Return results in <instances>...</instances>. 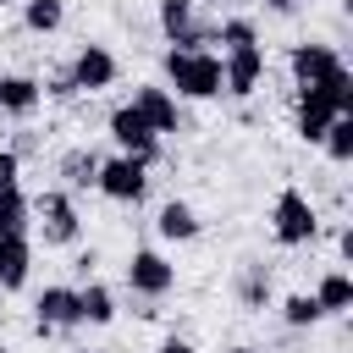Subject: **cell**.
Returning a JSON list of instances; mask_svg holds the SVG:
<instances>
[{
    "label": "cell",
    "mask_w": 353,
    "mask_h": 353,
    "mask_svg": "<svg viewBox=\"0 0 353 353\" xmlns=\"http://www.w3.org/2000/svg\"><path fill=\"white\" fill-rule=\"evenodd\" d=\"M154 353H199V347H193L188 336H176V331H171V336H160V347H154Z\"/></svg>",
    "instance_id": "f546056e"
},
{
    "label": "cell",
    "mask_w": 353,
    "mask_h": 353,
    "mask_svg": "<svg viewBox=\"0 0 353 353\" xmlns=\"http://www.w3.org/2000/svg\"><path fill=\"white\" fill-rule=\"evenodd\" d=\"M320 149H325V160H331V165H347V160H353V116H336V121L325 127Z\"/></svg>",
    "instance_id": "cb8c5ba5"
},
{
    "label": "cell",
    "mask_w": 353,
    "mask_h": 353,
    "mask_svg": "<svg viewBox=\"0 0 353 353\" xmlns=\"http://www.w3.org/2000/svg\"><path fill=\"white\" fill-rule=\"evenodd\" d=\"M6 149H11V154H17V160H33V154H39V149H44V132H33V127H17V132H11V143H6Z\"/></svg>",
    "instance_id": "484cf974"
},
{
    "label": "cell",
    "mask_w": 353,
    "mask_h": 353,
    "mask_svg": "<svg viewBox=\"0 0 353 353\" xmlns=\"http://www.w3.org/2000/svg\"><path fill=\"white\" fill-rule=\"evenodd\" d=\"M215 44H221V55L226 50H248V44H259V22L254 17H221L215 22Z\"/></svg>",
    "instance_id": "603a6c76"
},
{
    "label": "cell",
    "mask_w": 353,
    "mask_h": 353,
    "mask_svg": "<svg viewBox=\"0 0 353 353\" xmlns=\"http://www.w3.org/2000/svg\"><path fill=\"white\" fill-rule=\"evenodd\" d=\"M154 232H160L165 243H199L204 221H199V210H193L188 199H165V204L154 210Z\"/></svg>",
    "instance_id": "9a60e30c"
},
{
    "label": "cell",
    "mask_w": 353,
    "mask_h": 353,
    "mask_svg": "<svg viewBox=\"0 0 353 353\" xmlns=\"http://www.w3.org/2000/svg\"><path fill=\"white\" fill-rule=\"evenodd\" d=\"M276 314H281L287 331H314V325L325 320L320 303H314V292H287V298H276Z\"/></svg>",
    "instance_id": "ffe728a7"
},
{
    "label": "cell",
    "mask_w": 353,
    "mask_h": 353,
    "mask_svg": "<svg viewBox=\"0 0 353 353\" xmlns=\"http://www.w3.org/2000/svg\"><path fill=\"white\" fill-rule=\"evenodd\" d=\"M270 237L281 248H309L320 237V210L303 188H281L276 204H270Z\"/></svg>",
    "instance_id": "7a4b0ae2"
},
{
    "label": "cell",
    "mask_w": 353,
    "mask_h": 353,
    "mask_svg": "<svg viewBox=\"0 0 353 353\" xmlns=\"http://www.w3.org/2000/svg\"><path fill=\"white\" fill-rule=\"evenodd\" d=\"M39 88H44V99H55V105L77 99V83H72V72H66V66H55L50 77H39Z\"/></svg>",
    "instance_id": "d4e9b609"
},
{
    "label": "cell",
    "mask_w": 353,
    "mask_h": 353,
    "mask_svg": "<svg viewBox=\"0 0 353 353\" xmlns=\"http://www.w3.org/2000/svg\"><path fill=\"white\" fill-rule=\"evenodd\" d=\"M121 281H127V292H132V298L160 303V298H171V292H176V265H171L160 248H132V254H127V265H121Z\"/></svg>",
    "instance_id": "277c9868"
},
{
    "label": "cell",
    "mask_w": 353,
    "mask_h": 353,
    "mask_svg": "<svg viewBox=\"0 0 353 353\" xmlns=\"http://www.w3.org/2000/svg\"><path fill=\"white\" fill-rule=\"evenodd\" d=\"M6 6H17V0H0V11H6Z\"/></svg>",
    "instance_id": "d6a6232c"
},
{
    "label": "cell",
    "mask_w": 353,
    "mask_h": 353,
    "mask_svg": "<svg viewBox=\"0 0 353 353\" xmlns=\"http://www.w3.org/2000/svg\"><path fill=\"white\" fill-rule=\"evenodd\" d=\"M39 105H44V88H39V77H28V72H0V116H11V121H28Z\"/></svg>",
    "instance_id": "5bb4252c"
},
{
    "label": "cell",
    "mask_w": 353,
    "mask_h": 353,
    "mask_svg": "<svg viewBox=\"0 0 353 353\" xmlns=\"http://www.w3.org/2000/svg\"><path fill=\"white\" fill-rule=\"evenodd\" d=\"M314 303H320V314H347V309H353V276H347L342 265L320 270V281H314Z\"/></svg>",
    "instance_id": "ac0fdd59"
},
{
    "label": "cell",
    "mask_w": 353,
    "mask_h": 353,
    "mask_svg": "<svg viewBox=\"0 0 353 353\" xmlns=\"http://www.w3.org/2000/svg\"><path fill=\"white\" fill-rule=\"evenodd\" d=\"M193 17H199V0H154V28H160L165 44L182 39V33L193 28Z\"/></svg>",
    "instance_id": "44dd1931"
},
{
    "label": "cell",
    "mask_w": 353,
    "mask_h": 353,
    "mask_svg": "<svg viewBox=\"0 0 353 353\" xmlns=\"http://www.w3.org/2000/svg\"><path fill=\"white\" fill-rule=\"evenodd\" d=\"M77 320H83V325H110V320H116V292H110L99 276L77 281Z\"/></svg>",
    "instance_id": "e0dca14e"
},
{
    "label": "cell",
    "mask_w": 353,
    "mask_h": 353,
    "mask_svg": "<svg viewBox=\"0 0 353 353\" xmlns=\"http://www.w3.org/2000/svg\"><path fill=\"white\" fill-rule=\"evenodd\" d=\"M226 353H265V347H254V342H232Z\"/></svg>",
    "instance_id": "4dcf8cb0"
},
{
    "label": "cell",
    "mask_w": 353,
    "mask_h": 353,
    "mask_svg": "<svg viewBox=\"0 0 353 353\" xmlns=\"http://www.w3.org/2000/svg\"><path fill=\"white\" fill-rule=\"evenodd\" d=\"M0 353H11V347H6V342H0Z\"/></svg>",
    "instance_id": "836d02e7"
},
{
    "label": "cell",
    "mask_w": 353,
    "mask_h": 353,
    "mask_svg": "<svg viewBox=\"0 0 353 353\" xmlns=\"http://www.w3.org/2000/svg\"><path fill=\"white\" fill-rule=\"evenodd\" d=\"M66 72H72L77 94H99V88H110V83L121 77V61H116L105 44H83V50L66 61Z\"/></svg>",
    "instance_id": "7c38bea8"
},
{
    "label": "cell",
    "mask_w": 353,
    "mask_h": 353,
    "mask_svg": "<svg viewBox=\"0 0 353 353\" xmlns=\"http://www.w3.org/2000/svg\"><path fill=\"white\" fill-rule=\"evenodd\" d=\"M33 226V210H28V193L22 188H11V193H0V243L6 237H22Z\"/></svg>",
    "instance_id": "7402d4cb"
},
{
    "label": "cell",
    "mask_w": 353,
    "mask_h": 353,
    "mask_svg": "<svg viewBox=\"0 0 353 353\" xmlns=\"http://www.w3.org/2000/svg\"><path fill=\"white\" fill-rule=\"evenodd\" d=\"M336 66H347V61H342V50H336V44H325V39H298V44L287 50V72H292V88H309V83L331 77Z\"/></svg>",
    "instance_id": "9c48e42d"
},
{
    "label": "cell",
    "mask_w": 353,
    "mask_h": 353,
    "mask_svg": "<svg viewBox=\"0 0 353 353\" xmlns=\"http://www.w3.org/2000/svg\"><path fill=\"white\" fill-rule=\"evenodd\" d=\"M232 298L248 309V314H265L270 303H276V270L265 265V259H237V270H232Z\"/></svg>",
    "instance_id": "8fae6325"
},
{
    "label": "cell",
    "mask_w": 353,
    "mask_h": 353,
    "mask_svg": "<svg viewBox=\"0 0 353 353\" xmlns=\"http://www.w3.org/2000/svg\"><path fill=\"white\" fill-rule=\"evenodd\" d=\"M132 110L154 127V138H165V132H188V110H182V99H176L171 88H160V83H138V88H132Z\"/></svg>",
    "instance_id": "ba28073f"
},
{
    "label": "cell",
    "mask_w": 353,
    "mask_h": 353,
    "mask_svg": "<svg viewBox=\"0 0 353 353\" xmlns=\"http://www.w3.org/2000/svg\"><path fill=\"white\" fill-rule=\"evenodd\" d=\"M11 188H22V160L11 149H0V193H11Z\"/></svg>",
    "instance_id": "4316f807"
},
{
    "label": "cell",
    "mask_w": 353,
    "mask_h": 353,
    "mask_svg": "<svg viewBox=\"0 0 353 353\" xmlns=\"http://www.w3.org/2000/svg\"><path fill=\"white\" fill-rule=\"evenodd\" d=\"M265 11H270V17H287V22H292V17L303 11V0H265Z\"/></svg>",
    "instance_id": "f1b7e54d"
},
{
    "label": "cell",
    "mask_w": 353,
    "mask_h": 353,
    "mask_svg": "<svg viewBox=\"0 0 353 353\" xmlns=\"http://www.w3.org/2000/svg\"><path fill=\"white\" fill-rule=\"evenodd\" d=\"M160 72L176 99H221V55L215 50H165Z\"/></svg>",
    "instance_id": "6da1fadb"
},
{
    "label": "cell",
    "mask_w": 353,
    "mask_h": 353,
    "mask_svg": "<svg viewBox=\"0 0 353 353\" xmlns=\"http://www.w3.org/2000/svg\"><path fill=\"white\" fill-rule=\"evenodd\" d=\"M99 160H105V154H99V149H88V143L66 149V154L55 160V176H61L55 188H61V193H72V199H77V193H88V188L99 182Z\"/></svg>",
    "instance_id": "4fadbf2b"
},
{
    "label": "cell",
    "mask_w": 353,
    "mask_h": 353,
    "mask_svg": "<svg viewBox=\"0 0 353 353\" xmlns=\"http://www.w3.org/2000/svg\"><path fill=\"white\" fill-rule=\"evenodd\" d=\"M77 281H50L39 298H33V331L39 336H55V331H77Z\"/></svg>",
    "instance_id": "52a82bcc"
},
{
    "label": "cell",
    "mask_w": 353,
    "mask_h": 353,
    "mask_svg": "<svg viewBox=\"0 0 353 353\" xmlns=\"http://www.w3.org/2000/svg\"><path fill=\"white\" fill-rule=\"evenodd\" d=\"M94 265H99V254H94V248H83V254L72 259V276H77V281H88V276H94Z\"/></svg>",
    "instance_id": "83f0119b"
},
{
    "label": "cell",
    "mask_w": 353,
    "mask_h": 353,
    "mask_svg": "<svg viewBox=\"0 0 353 353\" xmlns=\"http://www.w3.org/2000/svg\"><path fill=\"white\" fill-rule=\"evenodd\" d=\"M105 132H110L116 154H132V160H143V165H154V160H160V138H154V127L132 110V99H127V105H116V110L105 116Z\"/></svg>",
    "instance_id": "5b68a950"
},
{
    "label": "cell",
    "mask_w": 353,
    "mask_h": 353,
    "mask_svg": "<svg viewBox=\"0 0 353 353\" xmlns=\"http://www.w3.org/2000/svg\"><path fill=\"white\" fill-rule=\"evenodd\" d=\"M259 83H265V44H248V50H226L221 55V94L248 99V94H259Z\"/></svg>",
    "instance_id": "30bf717a"
},
{
    "label": "cell",
    "mask_w": 353,
    "mask_h": 353,
    "mask_svg": "<svg viewBox=\"0 0 353 353\" xmlns=\"http://www.w3.org/2000/svg\"><path fill=\"white\" fill-rule=\"evenodd\" d=\"M72 353H94V347H72Z\"/></svg>",
    "instance_id": "1f68e13d"
},
{
    "label": "cell",
    "mask_w": 353,
    "mask_h": 353,
    "mask_svg": "<svg viewBox=\"0 0 353 353\" xmlns=\"http://www.w3.org/2000/svg\"><path fill=\"white\" fill-rule=\"evenodd\" d=\"M22 6V33L33 39H50L66 28V0H17Z\"/></svg>",
    "instance_id": "d6986e66"
},
{
    "label": "cell",
    "mask_w": 353,
    "mask_h": 353,
    "mask_svg": "<svg viewBox=\"0 0 353 353\" xmlns=\"http://www.w3.org/2000/svg\"><path fill=\"white\" fill-rule=\"evenodd\" d=\"M94 193L110 199V204H143V193H149V165L132 160V154H110V160H99Z\"/></svg>",
    "instance_id": "8992f818"
},
{
    "label": "cell",
    "mask_w": 353,
    "mask_h": 353,
    "mask_svg": "<svg viewBox=\"0 0 353 353\" xmlns=\"http://www.w3.org/2000/svg\"><path fill=\"white\" fill-rule=\"evenodd\" d=\"M33 276V237H6L0 243V292H22Z\"/></svg>",
    "instance_id": "2e32d148"
},
{
    "label": "cell",
    "mask_w": 353,
    "mask_h": 353,
    "mask_svg": "<svg viewBox=\"0 0 353 353\" xmlns=\"http://www.w3.org/2000/svg\"><path fill=\"white\" fill-rule=\"evenodd\" d=\"M28 210H33V226H39L44 248H72V243L83 237V215H77V199H72V193L44 188L39 199H28Z\"/></svg>",
    "instance_id": "3957f363"
}]
</instances>
